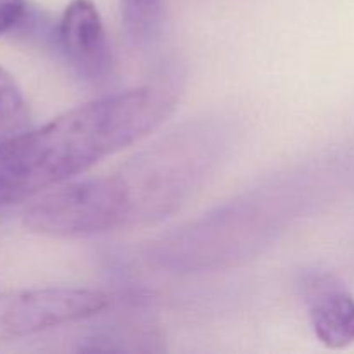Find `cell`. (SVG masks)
<instances>
[{
    "label": "cell",
    "mask_w": 354,
    "mask_h": 354,
    "mask_svg": "<svg viewBox=\"0 0 354 354\" xmlns=\"http://www.w3.org/2000/svg\"><path fill=\"white\" fill-rule=\"evenodd\" d=\"M304 297L311 327L322 344L330 349L354 344V297L335 277H308Z\"/></svg>",
    "instance_id": "5"
},
{
    "label": "cell",
    "mask_w": 354,
    "mask_h": 354,
    "mask_svg": "<svg viewBox=\"0 0 354 354\" xmlns=\"http://www.w3.org/2000/svg\"><path fill=\"white\" fill-rule=\"evenodd\" d=\"M121 19L127 33L137 41H147L158 33L162 0H120Z\"/></svg>",
    "instance_id": "7"
},
{
    "label": "cell",
    "mask_w": 354,
    "mask_h": 354,
    "mask_svg": "<svg viewBox=\"0 0 354 354\" xmlns=\"http://www.w3.org/2000/svg\"><path fill=\"white\" fill-rule=\"evenodd\" d=\"M107 304L109 297L100 290L71 287L0 292V344L86 320Z\"/></svg>",
    "instance_id": "3"
},
{
    "label": "cell",
    "mask_w": 354,
    "mask_h": 354,
    "mask_svg": "<svg viewBox=\"0 0 354 354\" xmlns=\"http://www.w3.org/2000/svg\"><path fill=\"white\" fill-rule=\"evenodd\" d=\"M218 142L206 127L171 131L104 175L120 228L154 223L171 214L203 182L216 159Z\"/></svg>",
    "instance_id": "2"
},
{
    "label": "cell",
    "mask_w": 354,
    "mask_h": 354,
    "mask_svg": "<svg viewBox=\"0 0 354 354\" xmlns=\"http://www.w3.org/2000/svg\"><path fill=\"white\" fill-rule=\"evenodd\" d=\"M57 38L66 61L82 78L95 82L109 73V40L92 0H73L66 7L59 21Z\"/></svg>",
    "instance_id": "4"
},
{
    "label": "cell",
    "mask_w": 354,
    "mask_h": 354,
    "mask_svg": "<svg viewBox=\"0 0 354 354\" xmlns=\"http://www.w3.org/2000/svg\"><path fill=\"white\" fill-rule=\"evenodd\" d=\"M169 82L76 106L47 124L0 140V206L71 182L154 131L176 104Z\"/></svg>",
    "instance_id": "1"
},
{
    "label": "cell",
    "mask_w": 354,
    "mask_h": 354,
    "mask_svg": "<svg viewBox=\"0 0 354 354\" xmlns=\"http://www.w3.org/2000/svg\"><path fill=\"white\" fill-rule=\"evenodd\" d=\"M30 130V109L14 76L0 66V140Z\"/></svg>",
    "instance_id": "6"
},
{
    "label": "cell",
    "mask_w": 354,
    "mask_h": 354,
    "mask_svg": "<svg viewBox=\"0 0 354 354\" xmlns=\"http://www.w3.org/2000/svg\"><path fill=\"white\" fill-rule=\"evenodd\" d=\"M28 17L26 0H0V35L16 30Z\"/></svg>",
    "instance_id": "8"
}]
</instances>
